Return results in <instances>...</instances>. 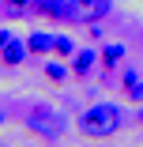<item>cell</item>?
Segmentation results:
<instances>
[{
    "label": "cell",
    "mask_w": 143,
    "mask_h": 147,
    "mask_svg": "<svg viewBox=\"0 0 143 147\" xmlns=\"http://www.w3.org/2000/svg\"><path fill=\"white\" fill-rule=\"evenodd\" d=\"M0 53H4V64H23L30 49H26V42H15V38H11V42H8L4 49H0Z\"/></svg>",
    "instance_id": "obj_5"
},
{
    "label": "cell",
    "mask_w": 143,
    "mask_h": 147,
    "mask_svg": "<svg viewBox=\"0 0 143 147\" xmlns=\"http://www.w3.org/2000/svg\"><path fill=\"white\" fill-rule=\"evenodd\" d=\"M128 98H132V102H143V83H139V79L128 87Z\"/></svg>",
    "instance_id": "obj_12"
},
{
    "label": "cell",
    "mask_w": 143,
    "mask_h": 147,
    "mask_svg": "<svg viewBox=\"0 0 143 147\" xmlns=\"http://www.w3.org/2000/svg\"><path fill=\"white\" fill-rule=\"evenodd\" d=\"M0 147H4V143H0Z\"/></svg>",
    "instance_id": "obj_15"
},
{
    "label": "cell",
    "mask_w": 143,
    "mask_h": 147,
    "mask_svg": "<svg viewBox=\"0 0 143 147\" xmlns=\"http://www.w3.org/2000/svg\"><path fill=\"white\" fill-rule=\"evenodd\" d=\"M30 15H49V19L72 23V0H34Z\"/></svg>",
    "instance_id": "obj_4"
},
{
    "label": "cell",
    "mask_w": 143,
    "mask_h": 147,
    "mask_svg": "<svg viewBox=\"0 0 143 147\" xmlns=\"http://www.w3.org/2000/svg\"><path fill=\"white\" fill-rule=\"evenodd\" d=\"M121 125H124V109H121V106H113V102H94V106L83 109V117H79L83 136H94V140L113 136Z\"/></svg>",
    "instance_id": "obj_1"
},
{
    "label": "cell",
    "mask_w": 143,
    "mask_h": 147,
    "mask_svg": "<svg viewBox=\"0 0 143 147\" xmlns=\"http://www.w3.org/2000/svg\"><path fill=\"white\" fill-rule=\"evenodd\" d=\"M121 61H124V45L113 42V45H105V49H102V64H105V68H117Z\"/></svg>",
    "instance_id": "obj_8"
},
{
    "label": "cell",
    "mask_w": 143,
    "mask_h": 147,
    "mask_svg": "<svg viewBox=\"0 0 143 147\" xmlns=\"http://www.w3.org/2000/svg\"><path fill=\"white\" fill-rule=\"evenodd\" d=\"M45 76H49V79H56V83H60V79H64L68 72H64V64H49V68H45Z\"/></svg>",
    "instance_id": "obj_11"
},
{
    "label": "cell",
    "mask_w": 143,
    "mask_h": 147,
    "mask_svg": "<svg viewBox=\"0 0 143 147\" xmlns=\"http://www.w3.org/2000/svg\"><path fill=\"white\" fill-rule=\"evenodd\" d=\"M0 125H4V113H0Z\"/></svg>",
    "instance_id": "obj_14"
},
{
    "label": "cell",
    "mask_w": 143,
    "mask_h": 147,
    "mask_svg": "<svg viewBox=\"0 0 143 147\" xmlns=\"http://www.w3.org/2000/svg\"><path fill=\"white\" fill-rule=\"evenodd\" d=\"M26 128L42 140H60L64 136V113H56L53 106H34L26 113Z\"/></svg>",
    "instance_id": "obj_2"
},
{
    "label": "cell",
    "mask_w": 143,
    "mask_h": 147,
    "mask_svg": "<svg viewBox=\"0 0 143 147\" xmlns=\"http://www.w3.org/2000/svg\"><path fill=\"white\" fill-rule=\"evenodd\" d=\"M26 49H30V53H49V49H53V34H42V30H34L30 38H26Z\"/></svg>",
    "instance_id": "obj_6"
},
{
    "label": "cell",
    "mask_w": 143,
    "mask_h": 147,
    "mask_svg": "<svg viewBox=\"0 0 143 147\" xmlns=\"http://www.w3.org/2000/svg\"><path fill=\"white\" fill-rule=\"evenodd\" d=\"M11 38H15V34H11V30H0V49H4V45H8V42H11Z\"/></svg>",
    "instance_id": "obj_13"
},
{
    "label": "cell",
    "mask_w": 143,
    "mask_h": 147,
    "mask_svg": "<svg viewBox=\"0 0 143 147\" xmlns=\"http://www.w3.org/2000/svg\"><path fill=\"white\" fill-rule=\"evenodd\" d=\"M4 8H8L11 15H23V11H30V8H34V0H4Z\"/></svg>",
    "instance_id": "obj_10"
},
{
    "label": "cell",
    "mask_w": 143,
    "mask_h": 147,
    "mask_svg": "<svg viewBox=\"0 0 143 147\" xmlns=\"http://www.w3.org/2000/svg\"><path fill=\"white\" fill-rule=\"evenodd\" d=\"M53 49L60 53V57H72V53H75V42H72L68 34H56V38H53Z\"/></svg>",
    "instance_id": "obj_9"
},
{
    "label": "cell",
    "mask_w": 143,
    "mask_h": 147,
    "mask_svg": "<svg viewBox=\"0 0 143 147\" xmlns=\"http://www.w3.org/2000/svg\"><path fill=\"white\" fill-rule=\"evenodd\" d=\"M94 57H98L94 49H83V53H75V64H72V72H75V76H87V72L94 68Z\"/></svg>",
    "instance_id": "obj_7"
},
{
    "label": "cell",
    "mask_w": 143,
    "mask_h": 147,
    "mask_svg": "<svg viewBox=\"0 0 143 147\" xmlns=\"http://www.w3.org/2000/svg\"><path fill=\"white\" fill-rule=\"evenodd\" d=\"M109 0H72V23H98L102 15H109Z\"/></svg>",
    "instance_id": "obj_3"
}]
</instances>
